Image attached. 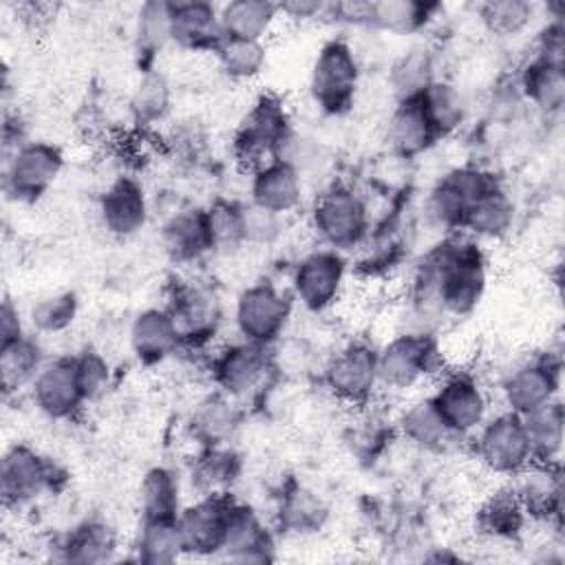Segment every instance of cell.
Masks as SVG:
<instances>
[{
    "instance_id": "obj_22",
    "label": "cell",
    "mask_w": 565,
    "mask_h": 565,
    "mask_svg": "<svg viewBox=\"0 0 565 565\" xmlns=\"http://www.w3.org/2000/svg\"><path fill=\"white\" fill-rule=\"evenodd\" d=\"M274 534L258 512L234 499L230 508L223 556L234 563H267L274 558Z\"/></svg>"
},
{
    "instance_id": "obj_24",
    "label": "cell",
    "mask_w": 565,
    "mask_h": 565,
    "mask_svg": "<svg viewBox=\"0 0 565 565\" xmlns=\"http://www.w3.org/2000/svg\"><path fill=\"white\" fill-rule=\"evenodd\" d=\"M302 201V174L285 159H274L252 172L249 203L287 216Z\"/></svg>"
},
{
    "instance_id": "obj_3",
    "label": "cell",
    "mask_w": 565,
    "mask_h": 565,
    "mask_svg": "<svg viewBox=\"0 0 565 565\" xmlns=\"http://www.w3.org/2000/svg\"><path fill=\"white\" fill-rule=\"evenodd\" d=\"M291 137V119L282 99L274 93H263L241 117L232 137V152L245 170L254 172L256 168L280 159Z\"/></svg>"
},
{
    "instance_id": "obj_12",
    "label": "cell",
    "mask_w": 565,
    "mask_h": 565,
    "mask_svg": "<svg viewBox=\"0 0 565 565\" xmlns=\"http://www.w3.org/2000/svg\"><path fill=\"white\" fill-rule=\"evenodd\" d=\"M349 276L347 254L318 247L307 252L291 271V296L311 313L329 311L342 296Z\"/></svg>"
},
{
    "instance_id": "obj_10",
    "label": "cell",
    "mask_w": 565,
    "mask_h": 565,
    "mask_svg": "<svg viewBox=\"0 0 565 565\" xmlns=\"http://www.w3.org/2000/svg\"><path fill=\"white\" fill-rule=\"evenodd\" d=\"M324 388L347 406H369L377 393V347L364 340L342 344L322 366Z\"/></svg>"
},
{
    "instance_id": "obj_53",
    "label": "cell",
    "mask_w": 565,
    "mask_h": 565,
    "mask_svg": "<svg viewBox=\"0 0 565 565\" xmlns=\"http://www.w3.org/2000/svg\"><path fill=\"white\" fill-rule=\"evenodd\" d=\"M22 335H26L22 313L9 298H4L2 309H0V344H7Z\"/></svg>"
},
{
    "instance_id": "obj_37",
    "label": "cell",
    "mask_w": 565,
    "mask_h": 565,
    "mask_svg": "<svg viewBox=\"0 0 565 565\" xmlns=\"http://www.w3.org/2000/svg\"><path fill=\"white\" fill-rule=\"evenodd\" d=\"M527 514L514 492L510 488L492 492L477 510L475 523L477 530L490 539L499 541H512L519 539L525 530Z\"/></svg>"
},
{
    "instance_id": "obj_8",
    "label": "cell",
    "mask_w": 565,
    "mask_h": 565,
    "mask_svg": "<svg viewBox=\"0 0 565 565\" xmlns=\"http://www.w3.org/2000/svg\"><path fill=\"white\" fill-rule=\"evenodd\" d=\"M207 369L216 391L243 404L265 388L269 377L276 373V362L271 347L238 340L218 349Z\"/></svg>"
},
{
    "instance_id": "obj_19",
    "label": "cell",
    "mask_w": 565,
    "mask_h": 565,
    "mask_svg": "<svg viewBox=\"0 0 565 565\" xmlns=\"http://www.w3.org/2000/svg\"><path fill=\"white\" fill-rule=\"evenodd\" d=\"M97 214L102 227L110 236L130 238L139 234L150 216V203L143 183L128 174L117 177L99 194Z\"/></svg>"
},
{
    "instance_id": "obj_11",
    "label": "cell",
    "mask_w": 565,
    "mask_h": 565,
    "mask_svg": "<svg viewBox=\"0 0 565 565\" xmlns=\"http://www.w3.org/2000/svg\"><path fill=\"white\" fill-rule=\"evenodd\" d=\"M64 170V152L49 141H24L4 161L2 188L15 203L40 201Z\"/></svg>"
},
{
    "instance_id": "obj_21",
    "label": "cell",
    "mask_w": 565,
    "mask_h": 565,
    "mask_svg": "<svg viewBox=\"0 0 565 565\" xmlns=\"http://www.w3.org/2000/svg\"><path fill=\"white\" fill-rule=\"evenodd\" d=\"M510 490L530 519H558L563 508L561 461H530L525 468L510 477Z\"/></svg>"
},
{
    "instance_id": "obj_52",
    "label": "cell",
    "mask_w": 565,
    "mask_h": 565,
    "mask_svg": "<svg viewBox=\"0 0 565 565\" xmlns=\"http://www.w3.org/2000/svg\"><path fill=\"white\" fill-rule=\"evenodd\" d=\"M329 2L320 0H289V2H278L280 18L307 22V20H322L327 18Z\"/></svg>"
},
{
    "instance_id": "obj_46",
    "label": "cell",
    "mask_w": 565,
    "mask_h": 565,
    "mask_svg": "<svg viewBox=\"0 0 565 565\" xmlns=\"http://www.w3.org/2000/svg\"><path fill=\"white\" fill-rule=\"evenodd\" d=\"M79 313V298L75 291L64 289L38 298L29 309L31 327L42 335L64 333L73 327Z\"/></svg>"
},
{
    "instance_id": "obj_34",
    "label": "cell",
    "mask_w": 565,
    "mask_h": 565,
    "mask_svg": "<svg viewBox=\"0 0 565 565\" xmlns=\"http://www.w3.org/2000/svg\"><path fill=\"white\" fill-rule=\"evenodd\" d=\"M44 362L46 358L42 344L29 333L0 344V382L4 397L29 388Z\"/></svg>"
},
{
    "instance_id": "obj_5",
    "label": "cell",
    "mask_w": 565,
    "mask_h": 565,
    "mask_svg": "<svg viewBox=\"0 0 565 565\" xmlns=\"http://www.w3.org/2000/svg\"><path fill=\"white\" fill-rule=\"evenodd\" d=\"M360 60L344 38L327 40L309 68V95L324 115L347 113L360 88Z\"/></svg>"
},
{
    "instance_id": "obj_32",
    "label": "cell",
    "mask_w": 565,
    "mask_h": 565,
    "mask_svg": "<svg viewBox=\"0 0 565 565\" xmlns=\"http://www.w3.org/2000/svg\"><path fill=\"white\" fill-rule=\"evenodd\" d=\"M532 461L558 463L565 446V411L561 397L523 415Z\"/></svg>"
},
{
    "instance_id": "obj_51",
    "label": "cell",
    "mask_w": 565,
    "mask_h": 565,
    "mask_svg": "<svg viewBox=\"0 0 565 565\" xmlns=\"http://www.w3.org/2000/svg\"><path fill=\"white\" fill-rule=\"evenodd\" d=\"M536 53L547 57V60L563 62V53H565V24H563V18L552 15V20L541 29Z\"/></svg>"
},
{
    "instance_id": "obj_16",
    "label": "cell",
    "mask_w": 565,
    "mask_h": 565,
    "mask_svg": "<svg viewBox=\"0 0 565 565\" xmlns=\"http://www.w3.org/2000/svg\"><path fill=\"white\" fill-rule=\"evenodd\" d=\"M561 373V360L554 353H543L516 364L505 373L499 388L505 411L523 417L558 399Z\"/></svg>"
},
{
    "instance_id": "obj_49",
    "label": "cell",
    "mask_w": 565,
    "mask_h": 565,
    "mask_svg": "<svg viewBox=\"0 0 565 565\" xmlns=\"http://www.w3.org/2000/svg\"><path fill=\"white\" fill-rule=\"evenodd\" d=\"M241 221L245 245H271L285 232V216L254 203H241Z\"/></svg>"
},
{
    "instance_id": "obj_39",
    "label": "cell",
    "mask_w": 565,
    "mask_h": 565,
    "mask_svg": "<svg viewBox=\"0 0 565 565\" xmlns=\"http://www.w3.org/2000/svg\"><path fill=\"white\" fill-rule=\"evenodd\" d=\"M329 516L324 501L309 488L294 483L289 486L278 505V525L287 534H313L320 532Z\"/></svg>"
},
{
    "instance_id": "obj_13",
    "label": "cell",
    "mask_w": 565,
    "mask_h": 565,
    "mask_svg": "<svg viewBox=\"0 0 565 565\" xmlns=\"http://www.w3.org/2000/svg\"><path fill=\"white\" fill-rule=\"evenodd\" d=\"M428 399L455 437L472 435L490 415L488 393L470 371H441Z\"/></svg>"
},
{
    "instance_id": "obj_45",
    "label": "cell",
    "mask_w": 565,
    "mask_h": 565,
    "mask_svg": "<svg viewBox=\"0 0 565 565\" xmlns=\"http://www.w3.org/2000/svg\"><path fill=\"white\" fill-rule=\"evenodd\" d=\"M536 4L527 0H488L479 7V18L486 31L508 40L521 35L534 20Z\"/></svg>"
},
{
    "instance_id": "obj_26",
    "label": "cell",
    "mask_w": 565,
    "mask_h": 565,
    "mask_svg": "<svg viewBox=\"0 0 565 565\" xmlns=\"http://www.w3.org/2000/svg\"><path fill=\"white\" fill-rule=\"evenodd\" d=\"M386 139L395 154L404 159H413L430 150L441 137L437 135L433 121L428 119L424 104L415 95V97L397 99L386 124Z\"/></svg>"
},
{
    "instance_id": "obj_33",
    "label": "cell",
    "mask_w": 565,
    "mask_h": 565,
    "mask_svg": "<svg viewBox=\"0 0 565 565\" xmlns=\"http://www.w3.org/2000/svg\"><path fill=\"white\" fill-rule=\"evenodd\" d=\"M117 550L115 530L99 519H86L77 523L60 541V558L75 565H95L113 558Z\"/></svg>"
},
{
    "instance_id": "obj_7",
    "label": "cell",
    "mask_w": 565,
    "mask_h": 565,
    "mask_svg": "<svg viewBox=\"0 0 565 565\" xmlns=\"http://www.w3.org/2000/svg\"><path fill=\"white\" fill-rule=\"evenodd\" d=\"M64 475L53 459L24 441L9 446L0 461V497L4 508L22 510L60 488Z\"/></svg>"
},
{
    "instance_id": "obj_20",
    "label": "cell",
    "mask_w": 565,
    "mask_h": 565,
    "mask_svg": "<svg viewBox=\"0 0 565 565\" xmlns=\"http://www.w3.org/2000/svg\"><path fill=\"white\" fill-rule=\"evenodd\" d=\"M159 241L163 254L174 265H192L203 260L214 252L207 207L185 205L172 212L159 230Z\"/></svg>"
},
{
    "instance_id": "obj_30",
    "label": "cell",
    "mask_w": 565,
    "mask_h": 565,
    "mask_svg": "<svg viewBox=\"0 0 565 565\" xmlns=\"http://www.w3.org/2000/svg\"><path fill=\"white\" fill-rule=\"evenodd\" d=\"M241 455L223 446H203L190 463V483L199 494L230 492L241 477Z\"/></svg>"
},
{
    "instance_id": "obj_4",
    "label": "cell",
    "mask_w": 565,
    "mask_h": 565,
    "mask_svg": "<svg viewBox=\"0 0 565 565\" xmlns=\"http://www.w3.org/2000/svg\"><path fill=\"white\" fill-rule=\"evenodd\" d=\"M380 384L391 391H411L444 371L441 347L430 331L406 329L377 349Z\"/></svg>"
},
{
    "instance_id": "obj_25",
    "label": "cell",
    "mask_w": 565,
    "mask_h": 565,
    "mask_svg": "<svg viewBox=\"0 0 565 565\" xmlns=\"http://www.w3.org/2000/svg\"><path fill=\"white\" fill-rule=\"evenodd\" d=\"M243 424V404L221 391L205 395L188 419L192 439L203 446H223L234 439Z\"/></svg>"
},
{
    "instance_id": "obj_9",
    "label": "cell",
    "mask_w": 565,
    "mask_h": 565,
    "mask_svg": "<svg viewBox=\"0 0 565 565\" xmlns=\"http://www.w3.org/2000/svg\"><path fill=\"white\" fill-rule=\"evenodd\" d=\"M499 179L479 166H457L444 172L426 196V218L435 230L446 234L461 232L470 205Z\"/></svg>"
},
{
    "instance_id": "obj_44",
    "label": "cell",
    "mask_w": 565,
    "mask_h": 565,
    "mask_svg": "<svg viewBox=\"0 0 565 565\" xmlns=\"http://www.w3.org/2000/svg\"><path fill=\"white\" fill-rule=\"evenodd\" d=\"M391 86L397 99L419 95L430 82H435V55L426 46H413L404 51L391 68Z\"/></svg>"
},
{
    "instance_id": "obj_14",
    "label": "cell",
    "mask_w": 565,
    "mask_h": 565,
    "mask_svg": "<svg viewBox=\"0 0 565 565\" xmlns=\"http://www.w3.org/2000/svg\"><path fill=\"white\" fill-rule=\"evenodd\" d=\"M472 446L486 470L508 479L532 461L523 419L510 411L488 415L472 433Z\"/></svg>"
},
{
    "instance_id": "obj_38",
    "label": "cell",
    "mask_w": 565,
    "mask_h": 565,
    "mask_svg": "<svg viewBox=\"0 0 565 565\" xmlns=\"http://www.w3.org/2000/svg\"><path fill=\"white\" fill-rule=\"evenodd\" d=\"M181 481L168 466H152L139 481L141 519H177L181 512Z\"/></svg>"
},
{
    "instance_id": "obj_29",
    "label": "cell",
    "mask_w": 565,
    "mask_h": 565,
    "mask_svg": "<svg viewBox=\"0 0 565 565\" xmlns=\"http://www.w3.org/2000/svg\"><path fill=\"white\" fill-rule=\"evenodd\" d=\"M519 86L523 97L543 115L561 113L565 104V71L563 62L534 55L521 68Z\"/></svg>"
},
{
    "instance_id": "obj_48",
    "label": "cell",
    "mask_w": 565,
    "mask_h": 565,
    "mask_svg": "<svg viewBox=\"0 0 565 565\" xmlns=\"http://www.w3.org/2000/svg\"><path fill=\"white\" fill-rule=\"evenodd\" d=\"M207 221L212 232L214 252H234L245 245L241 203L218 199L207 207Z\"/></svg>"
},
{
    "instance_id": "obj_31",
    "label": "cell",
    "mask_w": 565,
    "mask_h": 565,
    "mask_svg": "<svg viewBox=\"0 0 565 565\" xmlns=\"http://www.w3.org/2000/svg\"><path fill=\"white\" fill-rule=\"evenodd\" d=\"M278 18V2L269 0H232L218 7L223 38L265 42Z\"/></svg>"
},
{
    "instance_id": "obj_15",
    "label": "cell",
    "mask_w": 565,
    "mask_h": 565,
    "mask_svg": "<svg viewBox=\"0 0 565 565\" xmlns=\"http://www.w3.org/2000/svg\"><path fill=\"white\" fill-rule=\"evenodd\" d=\"M181 347H205L223 324V305L218 294L201 282H179L172 287L166 305Z\"/></svg>"
},
{
    "instance_id": "obj_43",
    "label": "cell",
    "mask_w": 565,
    "mask_h": 565,
    "mask_svg": "<svg viewBox=\"0 0 565 565\" xmlns=\"http://www.w3.org/2000/svg\"><path fill=\"white\" fill-rule=\"evenodd\" d=\"M218 68L234 82L256 79L267 66V46L256 40L223 38L214 49Z\"/></svg>"
},
{
    "instance_id": "obj_50",
    "label": "cell",
    "mask_w": 565,
    "mask_h": 565,
    "mask_svg": "<svg viewBox=\"0 0 565 565\" xmlns=\"http://www.w3.org/2000/svg\"><path fill=\"white\" fill-rule=\"evenodd\" d=\"M73 358H75L77 377H79L86 399L88 402L99 399L108 391L110 377H113V369H110L108 360L104 358L102 351H97L93 347H86L84 351H79Z\"/></svg>"
},
{
    "instance_id": "obj_41",
    "label": "cell",
    "mask_w": 565,
    "mask_h": 565,
    "mask_svg": "<svg viewBox=\"0 0 565 565\" xmlns=\"http://www.w3.org/2000/svg\"><path fill=\"white\" fill-rule=\"evenodd\" d=\"M417 97L424 104V110L441 139L463 126L468 115V102L455 84L437 77Z\"/></svg>"
},
{
    "instance_id": "obj_17",
    "label": "cell",
    "mask_w": 565,
    "mask_h": 565,
    "mask_svg": "<svg viewBox=\"0 0 565 565\" xmlns=\"http://www.w3.org/2000/svg\"><path fill=\"white\" fill-rule=\"evenodd\" d=\"M29 393L33 406L53 422H71L88 404L73 355L46 360L29 386Z\"/></svg>"
},
{
    "instance_id": "obj_36",
    "label": "cell",
    "mask_w": 565,
    "mask_h": 565,
    "mask_svg": "<svg viewBox=\"0 0 565 565\" xmlns=\"http://www.w3.org/2000/svg\"><path fill=\"white\" fill-rule=\"evenodd\" d=\"M132 547L135 558L146 565H172L185 556L177 519H141Z\"/></svg>"
},
{
    "instance_id": "obj_47",
    "label": "cell",
    "mask_w": 565,
    "mask_h": 565,
    "mask_svg": "<svg viewBox=\"0 0 565 565\" xmlns=\"http://www.w3.org/2000/svg\"><path fill=\"white\" fill-rule=\"evenodd\" d=\"M170 104H172V90L166 75L154 68L143 71L130 97L132 117L143 126L157 124L170 113Z\"/></svg>"
},
{
    "instance_id": "obj_1",
    "label": "cell",
    "mask_w": 565,
    "mask_h": 565,
    "mask_svg": "<svg viewBox=\"0 0 565 565\" xmlns=\"http://www.w3.org/2000/svg\"><path fill=\"white\" fill-rule=\"evenodd\" d=\"M411 287L437 298L444 316H470L488 289V260L479 241L448 234L422 258Z\"/></svg>"
},
{
    "instance_id": "obj_23",
    "label": "cell",
    "mask_w": 565,
    "mask_h": 565,
    "mask_svg": "<svg viewBox=\"0 0 565 565\" xmlns=\"http://www.w3.org/2000/svg\"><path fill=\"white\" fill-rule=\"evenodd\" d=\"M128 342L132 355L143 366L163 364L181 347L177 327L166 307H146L137 311L128 329Z\"/></svg>"
},
{
    "instance_id": "obj_27",
    "label": "cell",
    "mask_w": 565,
    "mask_h": 565,
    "mask_svg": "<svg viewBox=\"0 0 565 565\" xmlns=\"http://www.w3.org/2000/svg\"><path fill=\"white\" fill-rule=\"evenodd\" d=\"M223 31L218 20V7L212 2L188 0L172 7V44L183 51H210L221 44Z\"/></svg>"
},
{
    "instance_id": "obj_28",
    "label": "cell",
    "mask_w": 565,
    "mask_h": 565,
    "mask_svg": "<svg viewBox=\"0 0 565 565\" xmlns=\"http://www.w3.org/2000/svg\"><path fill=\"white\" fill-rule=\"evenodd\" d=\"M516 205L501 183L488 188L468 210L461 232L475 241H499L512 232Z\"/></svg>"
},
{
    "instance_id": "obj_18",
    "label": "cell",
    "mask_w": 565,
    "mask_h": 565,
    "mask_svg": "<svg viewBox=\"0 0 565 565\" xmlns=\"http://www.w3.org/2000/svg\"><path fill=\"white\" fill-rule=\"evenodd\" d=\"M234 497L230 492L199 494L194 503L181 508L177 523L181 530L185 556H218L223 554L230 508Z\"/></svg>"
},
{
    "instance_id": "obj_42",
    "label": "cell",
    "mask_w": 565,
    "mask_h": 565,
    "mask_svg": "<svg viewBox=\"0 0 565 565\" xmlns=\"http://www.w3.org/2000/svg\"><path fill=\"white\" fill-rule=\"evenodd\" d=\"M172 7L168 0H148L135 20V46L143 60H152L172 44Z\"/></svg>"
},
{
    "instance_id": "obj_6",
    "label": "cell",
    "mask_w": 565,
    "mask_h": 565,
    "mask_svg": "<svg viewBox=\"0 0 565 565\" xmlns=\"http://www.w3.org/2000/svg\"><path fill=\"white\" fill-rule=\"evenodd\" d=\"M294 311V296L271 280L247 285L234 302V329L241 340L274 347L282 340Z\"/></svg>"
},
{
    "instance_id": "obj_35",
    "label": "cell",
    "mask_w": 565,
    "mask_h": 565,
    "mask_svg": "<svg viewBox=\"0 0 565 565\" xmlns=\"http://www.w3.org/2000/svg\"><path fill=\"white\" fill-rule=\"evenodd\" d=\"M395 424L402 437L419 450H444L455 439L428 397H419L406 404Z\"/></svg>"
},
{
    "instance_id": "obj_2",
    "label": "cell",
    "mask_w": 565,
    "mask_h": 565,
    "mask_svg": "<svg viewBox=\"0 0 565 565\" xmlns=\"http://www.w3.org/2000/svg\"><path fill=\"white\" fill-rule=\"evenodd\" d=\"M309 225L322 247L347 254L369 241L371 212L355 188L349 183H331L316 196Z\"/></svg>"
},
{
    "instance_id": "obj_40",
    "label": "cell",
    "mask_w": 565,
    "mask_h": 565,
    "mask_svg": "<svg viewBox=\"0 0 565 565\" xmlns=\"http://www.w3.org/2000/svg\"><path fill=\"white\" fill-rule=\"evenodd\" d=\"M439 11L437 2L422 0H380L373 2L369 26L395 35L419 33Z\"/></svg>"
}]
</instances>
